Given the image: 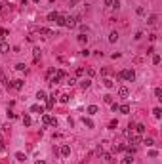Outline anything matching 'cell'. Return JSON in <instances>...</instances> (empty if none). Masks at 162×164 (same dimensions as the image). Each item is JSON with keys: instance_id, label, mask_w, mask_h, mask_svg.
I'll list each match as a JSON object with an SVG mask.
<instances>
[{"instance_id": "277c9868", "label": "cell", "mask_w": 162, "mask_h": 164, "mask_svg": "<svg viewBox=\"0 0 162 164\" xmlns=\"http://www.w3.org/2000/svg\"><path fill=\"white\" fill-rule=\"evenodd\" d=\"M38 35H44L46 38H50V36H53V31L46 29V27H38Z\"/></svg>"}, {"instance_id": "6da1fadb", "label": "cell", "mask_w": 162, "mask_h": 164, "mask_svg": "<svg viewBox=\"0 0 162 164\" xmlns=\"http://www.w3.org/2000/svg\"><path fill=\"white\" fill-rule=\"evenodd\" d=\"M118 78H124V80H128V82H133L136 80V73H133V69H124L118 73Z\"/></svg>"}, {"instance_id": "f6af8a7d", "label": "cell", "mask_w": 162, "mask_h": 164, "mask_svg": "<svg viewBox=\"0 0 162 164\" xmlns=\"http://www.w3.org/2000/svg\"><path fill=\"white\" fill-rule=\"evenodd\" d=\"M149 156H151V158H154V156H158V153H156V151H151Z\"/></svg>"}, {"instance_id": "9a60e30c", "label": "cell", "mask_w": 162, "mask_h": 164, "mask_svg": "<svg viewBox=\"0 0 162 164\" xmlns=\"http://www.w3.org/2000/svg\"><path fill=\"white\" fill-rule=\"evenodd\" d=\"M118 111L122 113V115H128V113H130V105H120Z\"/></svg>"}, {"instance_id": "4316f807", "label": "cell", "mask_w": 162, "mask_h": 164, "mask_svg": "<svg viewBox=\"0 0 162 164\" xmlns=\"http://www.w3.org/2000/svg\"><path fill=\"white\" fill-rule=\"evenodd\" d=\"M74 84H76V78H74V76H69V78H67V86H74Z\"/></svg>"}, {"instance_id": "d4e9b609", "label": "cell", "mask_w": 162, "mask_h": 164, "mask_svg": "<svg viewBox=\"0 0 162 164\" xmlns=\"http://www.w3.org/2000/svg\"><path fill=\"white\" fill-rule=\"evenodd\" d=\"M56 76L59 78V80H61V78H65V71L63 69H56Z\"/></svg>"}, {"instance_id": "74e56055", "label": "cell", "mask_w": 162, "mask_h": 164, "mask_svg": "<svg viewBox=\"0 0 162 164\" xmlns=\"http://www.w3.org/2000/svg\"><path fill=\"white\" fill-rule=\"evenodd\" d=\"M15 69H17V71H25V63H17Z\"/></svg>"}, {"instance_id": "7a4b0ae2", "label": "cell", "mask_w": 162, "mask_h": 164, "mask_svg": "<svg viewBox=\"0 0 162 164\" xmlns=\"http://www.w3.org/2000/svg\"><path fill=\"white\" fill-rule=\"evenodd\" d=\"M78 21H80V15H78V17H73V15L65 17V25H67L69 29H74V27L78 25Z\"/></svg>"}, {"instance_id": "7dc6e473", "label": "cell", "mask_w": 162, "mask_h": 164, "mask_svg": "<svg viewBox=\"0 0 162 164\" xmlns=\"http://www.w3.org/2000/svg\"><path fill=\"white\" fill-rule=\"evenodd\" d=\"M36 164H46V162H44V160H38V162H36Z\"/></svg>"}, {"instance_id": "836d02e7", "label": "cell", "mask_w": 162, "mask_h": 164, "mask_svg": "<svg viewBox=\"0 0 162 164\" xmlns=\"http://www.w3.org/2000/svg\"><path fill=\"white\" fill-rule=\"evenodd\" d=\"M23 122H25V126H31V122H33V120H31L29 115H25V117H23Z\"/></svg>"}, {"instance_id": "4dcf8cb0", "label": "cell", "mask_w": 162, "mask_h": 164, "mask_svg": "<svg viewBox=\"0 0 162 164\" xmlns=\"http://www.w3.org/2000/svg\"><path fill=\"white\" fill-rule=\"evenodd\" d=\"M154 95H156L158 99H162V88H154Z\"/></svg>"}, {"instance_id": "f546056e", "label": "cell", "mask_w": 162, "mask_h": 164, "mask_svg": "<svg viewBox=\"0 0 162 164\" xmlns=\"http://www.w3.org/2000/svg\"><path fill=\"white\" fill-rule=\"evenodd\" d=\"M15 158L19 160V162H25V155H23V153H15Z\"/></svg>"}, {"instance_id": "f1b7e54d", "label": "cell", "mask_w": 162, "mask_h": 164, "mask_svg": "<svg viewBox=\"0 0 162 164\" xmlns=\"http://www.w3.org/2000/svg\"><path fill=\"white\" fill-rule=\"evenodd\" d=\"M156 21H158V15H151V17H149V21H147V23H149V25H154Z\"/></svg>"}, {"instance_id": "e0dca14e", "label": "cell", "mask_w": 162, "mask_h": 164, "mask_svg": "<svg viewBox=\"0 0 162 164\" xmlns=\"http://www.w3.org/2000/svg\"><path fill=\"white\" fill-rule=\"evenodd\" d=\"M56 23H57V25H61V27H63V25H65V15H59V13H57V17H56Z\"/></svg>"}, {"instance_id": "b9f144b4", "label": "cell", "mask_w": 162, "mask_h": 164, "mask_svg": "<svg viewBox=\"0 0 162 164\" xmlns=\"http://www.w3.org/2000/svg\"><path fill=\"white\" fill-rule=\"evenodd\" d=\"M80 53H82V56H84V57H88V56H90V50H88V48H84V50H82Z\"/></svg>"}, {"instance_id": "1f68e13d", "label": "cell", "mask_w": 162, "mask_h": 164, "mask_svg": "<svg viewBox=\"0 0 162 164\" xmlns=\"http://www.w3.org/2000/svg\"><path fill=\"white\" fill-rule=\"evenodd\" d=\"M153 113H154V117H156V118H160V117H162V109H160V107H156Z\"/></svg>"}, {"instance_id": "ab89813d", "label": "cell", "mask_w": 162, "mask_h": 164, "mask_svg": "<svg viewBox=\"0 0 162 164\" xmlns=\"http://www.w3.org/2000/svg\"><path fill=\"white\" fill-rule=\"evenodd\" d=\"M136 12H137V15H143V13H145V8H141V6H139Z\"/></svg>"}, {"instance_id": "603a6c76", "label": "cell", "mask_w": 162, "mask_h": 164, "mask_svg": "<svg viewBox=\"0 0 162 164\" xmlns=\"http://www.w3.org/2000/svg\"><path fill=\"white\" fill-rule=\"evenodd\" d=\"M143 143H145L147 147H153L154 145V139L153 138H145V139H143Z\"/></svg>"}, {"instance_id": "52a82bcc", "label": "cell", "mask_w": 162, "mask_h": 164, "mask_svg": "<svg viewBox=\"0 0 162 164\" xmlns=\"http://www.w3.org/2000/svg\"><path fill=\"white\" fill-rule=\"evenodd\" d=\"M128 94H130V92H128V88H126V86H120L118 88V95H120V97H128Z\"/></svg>"}, {"instance_id": "7c38bea8", "label": "cell", "mask_w": 162, "mask_h": 164, "mask_svg": "<svg viewBox=\"0 0 162 164\" xmlns=\"http://www.w3.org/2000/svg\"><path fill=\"white\" fill-rule=\"evenodd\" d=\"M116 40H118V33H116V31H113L111 35H109V42H116Z\"/></svg>"}, {"instance_id": "d6a6232c", "label": "cell", "mask_w": 162, "mask_h": 164, "mask_svg": "<svg viewBox=\"0 0 162 164\" xmlns=\"http://www.w3.org/2000/svg\"><path fill=\"white\" fill-rule=\"evenodd\" d=\"M56 17H57V12H51V13H48V21H53Z\"/></svg>"}, {"instance_id": "cb8c5ba5", "label": "cell", "mask_w": 162, "mask_h": 164, "mask_svg": "<svg viewBox=\"0 0 162 164\" xmlns=\"http://www.w3.org/2000/svg\"><path fill=\"white\" fill-rule=\"evenodd\" d=\"M103 84H105V88H113V86H115V82H113L111 78H105V80H103Z\"/></svg>"}, {"instance_id": "484cf974", "label": "cell", "mask_w": 162, "mask_h": 164, "mask_svg": "<svg viewBox=\"0 0 162 164\" xmlns=\"http://www.w3.org/2000/svg\"><path fill=\"white\" fill-rule=\"evenodd\" d=\"M8 36V29H0V40L4 42V38Z\"/></svg>"}, {"instance_id": "8d00e7d4", "label": "cell", "mask_w": 162, "mask_h": 164, "mask_svg": "<svg viewBox=\"0 0 162 164\" xmlns=\"http://www.w3.org/2000/svg\"><path fill=\"white\" fill-rule=\"evenodd\" d=\"M116 126H118V122H116V120H111V124H109V128H111V130H116Z\"/></svg>"}, {"instance_id": "d590c367", "label": "cell", "mask_w": 162, "mask_h": 164, "mask_svg": "<svg viewBox=\"0 0 162 164\" xmlns=\"http://www.w3.org/2000/svg\"><path fill=\"white\" fill-rule=\"evenodd\" d=\"M153 63H154V65H158V63H160V56H156V53H153Z\"/></svg>"}, {"instance_id": "83f0119b", "label": "cell", "mask_w": 162, "mask_h": 164, "mask_svg": "<svg viewBox=\"0 0 162 164\" xmlns=\"http://www.w3.org/2000/svg\"><path fill=\"white\" fill-rule=\"evenodd\" d=\"M101 155H103V158H105L107 162H113V155L111 153H101Z\"/></svg>"}, {"instance_id": "c3c4849f", "label": "cell", "mask_w": 162, "mask_h": 164, "mask_svg": "<svg viewBox=\"0 0 162 164\" xmlns=\"http://www.w3.org/2000/svg\"><path fill=\"white\" fill-rule=\"evenodd\" d=\"M34 2H38V0H34Z\"/></svg>"}, {"instance_id": "9c48e42d", "label": "cell", "mask_w": 162, "mask_h": 164, "mask_svg": "<svg viewBox=\"0 0 162 164\" xmlns=\"http://www.w3.org/2000/svg\"><path fill=\"white\" fill-rule=\"evenodd\" d=\"M46 99H48V103H46L48 109H51L53 105H56V95H50V97H46Z\"/></svg>"}, {"instance_id": "5b68a950", "label": "cell", "mask_w": 162, "mask_h": 164, "mask_svg": "<svg viewBox=\"0 0 162 164\" xmlns=\"http://www.w3.org/2000/svg\"><path fill=\"white\" fill-rule=\"evenodd\" d=\"M40 57H42L40 50H38V48H34V50H33V59H34V63H38V61H40Z\"/></svg>"}, {"instance_id": "e575fe53", "label": "cell", "mask_w": 162, "mask_h": 164, "mask_svg": "<svg viewBox=\"0 0 162 164\" xmlns=\"http://www.w3.org/2000/svg\"><path fill=\"white\" fill-rule=\"evenodd\" d=\"M69 99H71V95H67V94L61 95V103H69Z\"/></svg>"}, {"instance_id": "44dd1931", "label": "cell", "mask_w": 162, "mask_h": 164, "mask_svg": "<svg viewBox=\"0 0 162 164\" xmlns=\"http://www.w3.org/2000/svg\"><path fill=\"white\" fill-rule=\"evenodd\" d=\"M132 160H133L132 156H130V155H126V156H124L122 160H120V164H132Z\"/></svg>"}, {"instance_id": "8fae6325", "label": "cell", "mask_w": 162, "mask_h": 164, "mask_svg": "<svg viewBox=\"0 0 162 164\" xmlns=\"http://www.w3.org/2000/svg\"><path fill=\"white\" fill-rule=\"evenodd\" d=\"M6 52H10V44L0 42V53H6Z\"/></svg>"}, {"instance_id": "f35d334b", "label": "cell", "mask_w": 162, "mask_h": 164, "mask_svg": "<svg viewBox=\"0 0 162 164\" xmlns=\"http://www.w3.org/2000/svg\"><path fill=\"white\" fill-rule=\"evenodd\" d=\"M103 99H105V103H113V95H105Z\"/></svg>"}, {"instance_id": "ee69618b", "label": "cell", "mask_w": 162, "mask_h": 164, "mask_svg": "<svg viewBox=\"0 0 162 164\" xmlns=\"http://www.w3.org/2000/svg\"><path fill=\"white\" fill-rule=\"evenodd\" d=\"M111 105H113V111L118 113V107H120V105H118V103H111Z\"/></svg>"}, {"instance_id": "d6986e66", "label": "cell", "mask_w": 162, "mask_h": 164, "mask_svg": "<svg viewBox=\"0 0 162 164\" xmlns=\"http://www.w3.org/2000/svg\"><path fill=\"white\" fill-rule=\"evenodd\" d=\"M86 111H88V115H95V113H97V111H99V109H97V107H95V105H90V107H88V109H86Z\"/></svg>"}, {"instance_id": "2e32d148", "label": "cell", "mask_w": 162, "mask_h": 164, "mask_svg": "<svg viewBox=\"0 0 162 164\" xmlns=\"http://www.w3.org/2000/svg\"><path fill=\"white\" fill-rule=\"evenodd\" d=\"M139 141H141L139 135H130V143H132V145H137Z\"/></svg>"}, {"instance_id": "5bb4252c", "label": "cell", "mask_w": 162, "mask_h": 164, "mask_svg": "<svg viewBox=\"0 0 162 164\" xmlns=\"http://www.w3.org/2000/svg\"><path fill=\"white\" fill-rule=\"evenodd\" d=\"M46 97H48V95H46V92H44V90H40L38 94H36V99H38V101H44Z\"/></svg>"}, {"instance_id": "bcb514c9", "label": "cell", "mask_w": 162, "mask_h": 164, "mask_svg": "<svg viewBox=\"0 0 162 164\" xmlns=\"http://www.w3.org/2000/svg\"><path fill=\"white\" fill-rule=\"evenodd\" d=\"M113 2L115 0H105V6H113Z\"/></svg>"}, {"instance_id": "30bf717a", "label": "cell", "mask_w": 162, "mask_h": 164, "mask_svg": "<svg viewBox=\"0 0 162 164\" xmlns=\"http://www.w3.org/2000/svg\"><path fill=\"white\" fill-rule=\"evenodd\" d=\"M133 128H136L137 135H141V134H145V124H136V126H133Z\"/></svg>"}, {"instance_id": "4fadbf2b", "label": "cell", "mask_w": 162, "mask_h": 164, "mask_svg": "<svg viewBox=\"0 0 162 164\" xmlns=\"http://www.w3.org/2000/svg\"><path fill=\"white\" fill-rule=\"evenodd\" d=\"M90 84H92V80H90V78H86V80H82V82H80L82 90H88V88H90Z\"/></svg>"}, {"instance_id": "7bdbcfd3", "label": "cell", "mask_w": 162, "mask_h": 164, "mask_svg": "<svg viewBox=\"0 0 162 164\" xmlns=\"http://www.w3.org/2000/svg\"><path fill=\"white\" fill-rule=\"evenodd\" d=\"M82 74H84V69H82V67H78V69H76V76H82Z\"/></svg>"}, {"instance_id": "ac0fdd59", "label": "cell", "mask_w": 162, "mask_h": 164, "mask_svg": "<svg viewBox=\"0 0 162 164\" xmlns=\"http://www.w3.org/2000/svg\"><path fill=\"white\" fill-rule=\"evenodd\" d=\"M31 111H33V113H44V107H42V105H33Z\"/></svg>"}, {"instance_id": "8992f818", "label": "cell", "mask_w": 162, "mask_h": 164, "mask_svg": "<svg viewBox=\"0 0 162 164\" xmlns=\"http://www.w3.org/2000/svg\"><path fill=\"white\" fill-rule=\"evenodd\" d=\"M59 155H63V156H69V155H71V147H69V145H63V147L59 149Z\"/></svg>"}, {"instance_id": "60d3db41", "label": "cell", "mask_w": 162, "mask_h": 164, "mask_svg": "<svg viewBox=\"0 0 162 164\" xmlns=\"http://www.w3.org/2000/svg\"><path fill=\"white\" fill-rule=\"evenodd\" d=\"M111 8H115V10H118V8H120V2H118V0H115V2H113V6H111Z\"/></svg>"}, {"instance_id": "ffe728a7", "label": "cell", "mask_w": 162, "mask_h": 164, "mask_svg": "<svg viewBox=\"0 0 162 164\" xmlns=\"http://www.w3.org/2000/svg\"><path fill=\"white\" fill-rule=\"evenodd\" d=\"M82 122H84L88 128H94V120H92V118H86V117H84V118H82Z\"/></svg>"}, {"instance_id": "3957f363", "label": "cell", "mask_w": 162, "mask_h": 164, "mask_svg": "<svg viewBox=\"0 0 162 164\" xmlns=\"http://www.w3.org/2000/svg\"><path fill=\"white\" fill-rule=\"evenodd\" d=\"M42 122L44 124H50V126H53V128H57V118H53V117H50V115H44L42 117Z\"/></svg>"}, {"instance_id": "7402d4cb", "label": "cell", "mask_w": 162, "mask_h": 164, "mask_svg": "<svg viewBox=\"0 0 162 164\" xmlns=\"http://www.w3.org/2000/svg\"><path fill=\"white\" fill-rule=\"evenodd\" d=\"M76 40H78L80 44H86V42H88V36H86V35H78V36H76Z\"/></svg>"}, {"instance_id": "ba28073f", "label": "cell", "mask_w": 162, "mask_h": 164, "mask_svg": "<svg viewBox=\"0 0 162 164\" xmlns=\"http://www.w3.org/2000/svg\"><path fill=\"white\" fill-rule=\"evenodd\" d=\"M10 84H12V88H15V90H21L23 88V80H12Z\"/></svg>"}]
</instances>
